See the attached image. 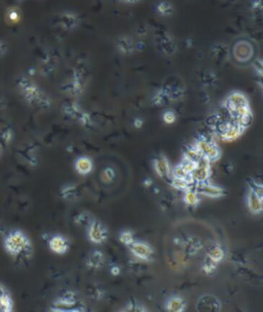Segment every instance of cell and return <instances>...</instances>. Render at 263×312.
Listing matches in <instances>:
<instances>
[{"label": "cell", "instance_id": "obj_22", "mask_svg": "<svg viewBox=\"0 0 263 312\" xmlns=\"http://www.w3.org/2000/svg\"><path fill=\"white\" fill-rule=\"evenodd\" d=\"M74 168L78 174L81 175H89L94 169V163L90 157L86 156H82L78 157L74 163Z\"/></svg>", "mask_w": 263, "mask_h": 312}, {"label": "cell", "instance_id": "obj_39", "mask_svg": "<svg viewBox=\"0 0 263 312\" xmlns=\"http://www.w3.org/2000/svg\"><path fill=\"white\" fill-rule=\"evenodd\" d=\"M163 121L166 125H172L174 123H176L177 121L176 112L172 109H166L163 114Z\"/></svg>", "mask_w": 263, "mask_h": 312}, {"label": "cell", "instance_id": "obj_9", "mask_svg": "<svg viewBox=\"0 0 263 312\" xmlns=\"http://www.w3.org/2000/svg\"><path fill=\"white\" fill-rule=\"evenodd\" d=\"M63 111L65 115L69 116L70 118H73L77 120L78 122H81L82 126H90L91 124V117L90 115L85 112L82 106L75 101H71L66 103L63 106Z\"/></svg>", "mask_w": 263, "mask_h": 312}, {"label": "cell", "instance_id": "obj_31", "mask_svg": "<svg viewBox=\"0 0 263 312\" xmlns=\"http://www.w3.org/2000/svg\"><path fill=\"white\" fill-rule=\"evenodd\" d=\"M172 174H173V177H178V178H182V179H185L187 181H189L190 184L194 183V181H192V177H191V174L189 172L186 171V169L184 168L182 166V164H179V165H177L176 167L174 168L173 172H172Z\"/></svg>", "mask_w": 263, "mask_h": 312}, {"label": "cell", "instance_id": "obj_23", "mask_svg": "<svg viewBox=\"0 0 263 312\" xmlns=\"http://www.w3.org/2000/svg\"><path fill=\"white\" fill-rule=\"evenodd\" d=\"M154 11L157 16L162 18H170L175 14V6L168 0H160L154 6Z\"/></svg>", "mask_w": 263, "mask_h": 312}, {"label": "cell", "instance_id": "obj_24", "mask_svg": "<svg viewBox=\"0 0 263 312\" xmlns=\"http://www.w3.org/2000/svg\"><path fill=\"white\" fill-rule=\"evenodd\" d=\"M164 308L169 312H183L186 309V303L183 298L173 296L166 300Z\"/></svg>", "mask_w": 263, "mask_h": 312}, {"label": "cell", "instance_id": "obj_4", "mask_svg": "<svg viewBox=\"0 0 263 312\" xmlns=\"http://www.w3.org/2000/svg\"><path fill=\"white\" fill-rule=\"evenodd\" d=\"M184 93L185 92L180 82H168L155 91L152 97V103L154 105L163 106L172 102H177L183 99Z\"/></svg>", "mask_w": 263, "mask_h": 312}, {"label": "cell", "instance_id": "obj_43", "mask_svg": "<svg viewBox=\"0 0 263 312\" xmlns=\"http://www.w3.org/2000/svg\"><path fill=\"white\" fill-rule=\"evenodd\" d=\"M252 11L261 14L262 11V0H253L252 1Z\"/></svg>", "mask_w": 263, "mask_h": 312}, {"label": "cell", "instance_id": "obj_7", "mask_svg": "<svg viewBox=\"0 0 263 312\" xmlns=\"http://www.w3.org/2000/svg\"><path fill=\"white\" fill-rule=\"evenodd\" d=\"M56 22L58 27L64 31L71 32L80 28L82 24L81 16L72 11H64L58 14Z\"/></svg>", "mask_w": 263, "mask_h": 312}, {"label": "cell", "instance_id": "obj_35", "mask_svg": "<svg viewBox=\"0 0 263 312\" xmlns=\"http://www.w3.org/2000/svg\"><path fill=\"white\" fill-rule=\"evenodd\" d=\"M119 241L121 242L122 244H125V245H127V246H130V245L135 241L133 232H132V231H128V230L120 232V234H119Z\"/></svg>", "mask_w": 263, "mask_h": 312}, {"label": "cell", "instance_id": "obj_12", "mask_svg": "<svg viewBox=\"0 0 263 312\" xmlns=\"http://www.w3.org/2000/svg\"><path fill=\"white\" fill-rule=\"evenodd\" d=\"M194 146L204 158H206L210 162L217 161L221 156L220 149H219L215 142L208 140H197Z\"/></svg>", "mask_w": 263, "mask_h": 312}, {"label": "cell", "instance_id": "obj_17", "mask_svg": "<svg viewBox=\"0 0 263 312\" xmlns=\"http://www.w3.org/2000/svg\"><path fill=\"white\" fill-rule=\"evenodd\" d=\"M197 193L212 199H218L225 195V191L220 187L214 186L212 184H208L207 181H205V183L197 184Z\"/></svg>", "mask_w": 263, "mask_h": 312}, {"label": "cell", "instance_id": "obj_20", "mask_svg": "<svg viewBox=\"0 0 263 312\" xmlns=\"http://www.w3.org/2000/svg\"><path fill=\"white\" fill-rule=\"evenodd\" d=\"M248 209L252 214H260L263 210V196L258 195L256 192L249 190L247 194Z\"/></svg>", "mask_w": 263, "mask_h": 312}, {"label": "cell", "instance_id": "obj_14", "mask_svg": "<svg viewBox=\"0 0 263 312\" xmlns=\"http://www.w3.org/2000/svg\"><path fill=\"white\" fill-rule=\"evenodd\" d=\"M130 250L140 261L148 262L153 258V248L144 241H134L130 245Z\"/></svg>", "mask_w": 263, "mask_h": 312}, {"label": "cell", "instance_id": "obj_26", "mask_svg": "<svg viewBox=\"0 0 263 312\" xmlns=\"http://www.w3.org/2000/svg\"><path fill=\"white\" fill-rule=\"evenodd\" d=\"M211 54L216 60H226L230 57V49L224 43H217L213 47Z\"/></svg>", "mask_w": 263, "mask_h": 312}, {"label": "cell", "instance_id": "obj_38", "mask_svg": "<svg viewBox=\"0 0 263 312\" xmlns=\"http://www.w3.org/2000/svg\"><path fill=\"white\" fill-rule=\"evenodd\" d=\"M148 309L143 304L138 303L136 301H131L126 306V308L122 309V311H132V312H145Z\"/></svg>", "mask_w": 263, "mask_h": 312}, {"label": "cell", "instance_id": "obj_27", "mask_svg": "<svg viewBox=\"0 0 263 312\" xmlns=\"http://www.w3.org/2000/svg\"><path fill=\"white\" fill-rule=\"evenodd\" d=\"M225 257V253H224V250L221 246H219V245H216V246H213L211 249L209 250V253H208V259L210 260V261H212L216 264H219L220 263L222 260L224 259Z\"/></svg>", "mask_w": 263, "mask_h": 312}, {"label": "cell", "instance_id": "obj_46", "mask_svg": "<svg viewBox=\"0 0 263 312\" xmlns=\"http://www.w3.org/2000/svg\"><path fill=\"white\" fill-rule=\"evenodd\" d=\"M133 125H134V127L136 129H141L143 127V125H144V121L141 118H135Z\"/></svg>", "mask_w": 263, "mask_h": 312}, {"label": "cell", "instance_id": "obj_8", "mask_svg": "<svg viewBox=\"0 0 263 312\" xmlns=\"http://www.w3.org/2000/svg\"><path fill=\"white\" fill-rule=\"evenodd\" d=\"M218 130H219V133H220L222 140L226 142H231L235 140L236 138H239L245 131V129L236 124L233 120L231 122H230V121H225V122L220 123L218 126Z\"/></svg>", "mask_w": 263, "mask_h": 312}, {"label": "cell", "instance_id": "obj_44", "mask_svg": "<svg viewBox=\"0 0 263 312\" xmlns=\"http://www.w3.org/2000/svg\"><path fill=\"white\" fill-rule=\"evenodd\" d=\"M117 2L122 3V4H128V5H133V4H137L142 2L143 0H116Z\"/></svg>", "mask_w": 263, "mask_h": 312}, {"label": "cell", "instance_id": "obj_11", "mask_svg": "<svg viewBox=\"0 0 263 312\" xmlns=\"http://www.w3.org/2000/svg\"><path fill=\"white\" fill-rule=\"evenodd\" d=\"M249 104L250 102L246 95L240 91H234L227 95L226 98L224 99L223 106L229 111V114L231 115L239 107L244 105H249Z\"/></svg>", "mask_w": 263, "mask_h": 312}, {"label": "cell", "instance_id": "obj_29", "mask_svg": "<svg viewBox=\"0 0 263 312\" xmlns=\"http://www.w3.org/2000/svg\"><path fill=\"white\" fill-rule=\"evenodd\" d=\"M14 310V301L10 294L0 297V312H12Z\"/></svg>", "mask_w": 263, "mask_h": 312}, {"label": "cell", "instance_id": "obj_45", "mask_svg": "<svg viewBox=\"0 0 263 312\" xmlns=\"http://www.w3.org/2000/svg\"><path fill=\"white\" fill-rule=\"evenodd\" d=\"M6 52H7V46L5 41L0 40V58L3 57L6 54Z\"/></svg>", "mask_w": 263, "mask_h": 312}, {"label": "cell", "instance_id": "obj_33", "mask_svg": "<svg viewBox=\"0 0 263 312\" xmlns=\"http://www.w3.org/2000/svg\"><path fill=\"white\" fill-rule=\"evenodd\" d=\"M76 195H77V189L75 186H72V185H68L61 191V196H62L65 200H71V199L76 197Z\"/></svg>", "mask_w": 263, "mask_h": 312}, {"label": "cell", "instance_id": "obj_3", "mask_svg": "<svg viewBox=\"0 0 263 312\" xmlns=\"http://www.w3.org/2000/svg\"><path fill=\"white\" fill-rule=\"evenodd\" d=\"M230 57L240 66L253 63L257 58L255 43L248 37L238 38L230 49Z\"/></svg>", "mask_w": 263, "mask_h": 312}, {"label": "cell", "instance_id": "obj_49", "mask_svg": "<svg viewBox=\"0 0 263 312\" xmlns=\"http://www.w3.org/2000/svg\"><path fill=\"white\" fill-rule=\"evenodd\" d=\"M5 294H7V291L5 290V288L3 287V285H1V284H0V297L4 296V295H5Z\"/></svg>", "mask_w": 263, "mask_h": 312}, {"label": "cell", "instance_id": "obj_15", "mask_svg": "<svg viewBox=\"0 0 263 312\" xmlns=\"http://www.w3.org/2000/svg\"><path fill=\"white\" fill-rule=\"evenodd\" d=\"M77 301L74 294L71 292L66 293L63 297L59 298L52 303L50 311H77L75 308Z\"/></svg>", "mask_w": 263, "mask_h": 312}, {"label": "cell", "instance_id": "obj_50", "mask_svg": "<svg viewBox=\"0 0 263 312\" xmlns=\"http://www.w3.org/2000/svg\"><path fill=\"white\" fill-rule=\"evenodd\" d=\"M224 1H227V2H235L236 0H224Z\"/></svg>", "mask_w": 263, "mask_h": 312}, {"label": "cell", "instance_id": "obj_25", "mask_svg": "<svg viewBox=\"0 0 263 312\" xmlns=\"http://www.w3.org/2000/svg\"><path fill=\"white\" fill-rule=\"evenodd\" d=\"M104 254L101 250H94L93 253L86 259L85 264L90 269H100L104 264Z\"/></svg>", "mask_w": 263, "mask_h": 312}, {"label": "cell", "instance_id": "obj_51", "mask_svg": "<svg viewBox=\"0 0 263 312\" xmlns=\"http://www.w3.org/2000/svg\"><path fill=\"white\" fill-rule=\"evenodd\" d=\"M17 1H19V2H21V1H22V0H17Z\"/></svg>", "mask_w": 263, "mask_h": 312}, {"label": "cell", "instance_id": "obj_18", "mask_svg": "<svg viewBox=\"0 0 263 312\" xmlns=\"http://www.w3.org/2000/svg\"><path fill=\"white\" fill-rule=\"evenodd\" d=\"M49 247L52 253L62 256L68 253L70 248V242L66 237L62 235H55L49 239Z\"/></svg>", "mask_w": 263, "mask_h": 312}, {"label": "cell", "instance_id": "obj_2", "mask_svg": "<svg viewBox=\"0 0 263 312\" xmlns=\"http://www.w3.org/2000/svg\"><path fill=\"white\" fill-rule=\"evenodd\" d=\"M3 247L6 253L13 258L30 256L32 243L30 238L24 231L16 229L7 234L3 241Z\"/></svg>", "mask_w": 263, "mask_h": 312}, {"label": "cell", "instance_id": "obj_42", "mask_svg": "<svg viewBox=\"0 0 263 312\" xmlns=\"http://www.w3.org/2000/svg\"><path fill=\"white\" fill-rule=\"evenodd\" d=\"M253 66H254V70H255L256 73H258V75L261 77L262 76V60L257 57L255 59V61L253 62Z\"/></svg>", "mask_w": 263, "mask_h": 312}, {"label": "cell", "instance_id": "obj_32", "mask_svg": "<svg viewBox=\"0 0 263 312\" xmlns=\"http://www.w3.org/2000/svg\"><path fill=\"white\" fill-rule=\"evenodd\" d=\"M57 58L56 57H52V56H48L45 60H43L42 65H41V69L43 70V72L49 74L54 69H56L57 66Z\"/></svg>", "mask_w": 263, "mask_h": 312}, {"label": "cell", "instance_id": "obj_40", "mask_svg": "<svg viewBox=\"0 0 263 312\" xmlns=\"http://www.w3.org/2000/svg\"><path fill=\"white\" fill-rule=\"evenodd\" d=\"M216 267H217V264L212 261H210V260L208 259L207 262L203 265V271L206 274H211L216 269Z\"/></svg>", "mask_w": 263, "mask_h": 312}, {"label": "cell", "instance_id": "obj_13", "mask_svg": "<svg viewBox=\"0 0 263 312\" xmlns=\"http://www.w3.org/2000/svg\"><path fill=\"white\" fill-rule=\"evenodd\" d=\"M115 49L117 53L121 56H131L138 51V46L135 39L128 35V34H122L117 37L115 41Z\"/></svg>", "mask_w": 263, "mask_h": 312}, {"label": "cell", "instance_id": "obj_16", "mask_svg": "<svg viewBox=\"0 0 263 312\" xmlns=\"http://www.w3.org/2000/svg\"><path fill=\"white\" fill-rule=\"evenodd\" d=\"M210 163L211 162L204 157L199 160V162L197 164L196 169L191 173V177L194 183L200 184L208 181L210 175H211V166H210Z\"/></svg>", "mask_w": 263, "mask_h": 312}, {"label": "cell", "instance_id": "obj_36", "mask_svg": "<svg viewBox=\"0 0 263 312\" xmlns=\"http://www.w3.org/2000/svg\"><path fill=\"white\" fill-rule=\"evenodd\" d=\"M190 183L185 179H182V178H178V177H172L171 180V186L179 191H185L189 188Z\"/></svg>", "mask_w": 263, "mask_h": 312}, {"label": "cell", "instance_id": "obj_48", "mask_svg": "<svg viewBox=\"0 0 263 312\" xmlns=\"http://www.w3.org/2000/svg\"><path fill=\"white\" fill-rule=\"evenodd\" d=\"M143 185H144L145 188H149V187H150V186L152 185V179H151V178H146V179L144 180Z\"/></svg>", "mask_w": 263, "mask_h": 312}, {"label": "cell", "instance_id": "obj_6", "mask_svg": "<svg viewBox=\"0 0 263 312\" xmlns=\"http://www.w3.org/2000/svg\"><path fill=\"white\" fill-rule=\"evenodd\" d=\"M155 48L164 56H173L177 53V40L173 34L165 28L159 27L154 31Z\"/></svg>", "mask_w": 263, "mask_h": 312}, {"label": "cell", "instance_id": "obj_41", "mask_svg": "<svg viewBox=\"0 0 263 312\" xmlns=\"http://www.w3.org/2000/svg\"><path fill=\"white\" fill-rule=\"evenodd\" d=\"M251 183H249V186H250V190L254 191V192H256L258 195L260 196H263V188H262V185L260 183H256V181H254V180H250Z\"/></svg>", "mask_w": 263, "mask_h": 312}, {"label": "cell", "instance_id": "obj_21", "mask_svg": "<svg viewBox=\"0 0 263 312\" xmlns=\"http://www.w3.org/2000/svg\"><path fill=\"white\" fill-rule=\"evenodd\" d=\"M153 167L156 174L162 178H168L172 174V170L170 163L164 156H160L159 158L154 159L153 161Z\"/></svg>", "mask_w": 263, "mask_h": 312}, {"label": "cell", "instance_id": "obj_19", "mask_svg": "<svg viewBox=\"0 0 263 312\" xmlns=\"http://www.w3.org/2000/svg\"><path fill=\"white\" fill-rule=\"evenodd\" d=\"M197 309L199 311H220L221 303L216 297L211 295H206V296L200 297L197 302Z\"/></svg>", "mask_w": 263, "mask_h": 312}, {"label": "cell", "instance_id": "obj_47", "mask_svg": "<svg viewBox=\"0 0 263 312\" xmlns=\"http://www.w3.org/2000/svg\"><path fill=\"white\" fill-rule=\"evenodd\" d=\"M110 273L113 276H118L120 274V268L118 266H113L110 269Z\"/></svg>", "mask_w": 263, "mask_h": 312}, {"label": "cell", "instance_id": "obj_1", "mask_svg": "<svg viewBox=\"0 0 263 312\" xmlns=\"http://www.w3.org/2000/svg\"><path fill=\"white\" fill-rule=\"evenodd\" d=\"M17 90H19L23 99L29 105L37 108L47 109L50 107V98L36 83L33 82L30 77L22 75L16 82Z\"/></svg>", "mask_w": 263, "mask_h": 312}, {"label": "cell", "instance_id": "obj_30", "mask_svg": "<svg viewBox=\"0 0 263 312\" xmlns=\"http://www.w3.org/2000/svg\"><path fill=\"white\" fill-rule=\"evenodd\" d=\"M203 158V156L200 155V153L196 149V147H190V149H187L185 152H184V159L189 162H192L195 164H197L199 160Z\"/></svg>", "mask_w": 263, "mask_h": 312}, {"label": "cell", "instance_id": "obj_28", "mask_svg": "<svg viewBox=\"0 0 263 312\" xmlns=\"http://www.w3.org/2000/svg\"><path fill=\"white\" fill-rule=\"evenodd\" d=\"M183 201L188 206L196 207L199 203V198H198L197 192H195V191H192L188 188L187 190H185V193H184Z\"/></svg>", "mask_w": 263, "mask_h": 312}, {"label": "cell", "instance_id": "obj_10", "mask_svg": "<svg viewBox=\"0 0 263 312\" xmlns=\"http://www.w3.org/2000/svg\"><path fill=\"white\" fill-rule=\"evenodd\" d=\"M87 237H89V240L92 243L102 244L108 239V230L105 228V226L101 222L94 220L89 225Z\"/></svg>", "mask_w": 263, "mask_h": 312}, {"label": "cell", "instance_id": "obj_34", "mask_svg": "<svg viewBox=\"0 0 263 312\" xmlns=\"http://www.w3.org/2000/svg\"><path fill=\"white\" fill-rule=\"evenodd\" d=\"M115 178V171L111 167L105 168L101 173V180L104 184H110Z\"/></svg>", "mask_w": 263, "mask_h": 312}, {"label": "cell", "instance_id": "obj_5", "mask_svg": "<svg viewBox=\"0 0 263 312\" xmlns=\"http://www.w3.org/2000/svg\"><path fill=\"white\" fill-rule=\"evenodd\" d=\"M87 80L89 70L84 65H77L72 71L71 77L64 85V91L72 97H78L83 94Z\"/></svg>", "mask_w": 263, "mask_h": 312}, {"label": "cell", "instance_id": "obj_37", "mask_svg": "<svg viewBox=\"0 0 263 312\" xmlns=\"http://www.w3.org/2000/svg\"><path fill=\"white\" fill-rule=\"evenodd\" d=\"M5 16H6L7 21L12 24L17 23L21 20V14L19 11H17V8H15V7L8 8V11L6 12Z\"/></svg>", "mask_w": 263, "mask_h": 312}]
</instances>
